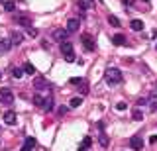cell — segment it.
Returning <instances> with one entry per match:
<instances>
[{
  "label": "cell",
  "instance_id": "obj_35",
  "mask_svg": "<svg viewBox=\"0 0 157 151\" xmlns=\"http://www.w3.org/2000/svg\"><path fill=\"white\" fill-rule=\"evenodd\" d=\"M88 2H94V0H88Z\"/></svg>",
  "mask_w": 157,
  "mask_h": 151
},
{
  "label": "cell",
  "instance_id": "obj_36",
  "mask_svg": "<svg viewBox=\"0 0 157 151\" xmlns=\"http://www.w3.org/2000/svg\"><path fill=\"white\" fill-rule=\"evenodd\" d=\"M144 2H149V0H144Z\"/></svg>",
  "mask_w": 157,
  "mask_h": 151
},
{
  "label": "cell",
  "instance_id": "obj_7",
  "mask_svg": "<svg viewBox=\"0 0 157 151\" xmlns=\"http://www.w3.org/2000/svg\"><path fill=\"white\" fill-rule=\"evenodd\" d=\"M0 102L2 104H14V94L8 89H2L0 90Z\"/></svg>",
  "mask_w": 157,
  "mask_h": 151
},
{
  "label": "cell",
  "instance_id": "obj_33",
  "mask_svg": "<svg viewBox=\"0 0 157 151\" xmlns=\"http://www.w3.org/2000/svg\"><path fill=\"white\" fill-rule=\"evenodd\" d=\"M20 151H32V149H28V147H22V149H20Z\"/></svg>",
  "mask_w": 157,
  "mask_h": 151
},
{
  "label": "cell",
  "instance_id": "obj_31",
  "mask_svg": "<svg viewBox=\"0 0 157 151\" xmlns=\"http://www.w3.org/2000/svg\"><path fill=\"white\" fill-rule=\"evenodd\" d=\"M149 143H157V135H151V138H149Z\"/></svg>",
  "mask_w": 157,
  "mask_h": 151
},
{
  "label": "cell",
  "instance_id": "obj_18",
  "mask_svg": "<svg viewBox=\"0 0 157 151\" xmlns=\"http://www.w3.org/2000/svg\"><path fill=\"white\" fill-rule=\"evenodd\" d=\"M10 47H12V43H10V40H4V41H0V51L2 53H6Z\"/></svg>",
  "mask_w": 157,
  "mask_h": 151
},
{
  "label": "cell",
  "instance_id": "obj_10",
  "mask_svg": "<svg viewBox=\"0 0 157 151\" xmlns=\"http://www.w3.org/2000/svg\"><path fill=\"white\" fill-rule=\"evenodd\" d=\"M22 41H24V36L20 32H12V33H10V43H12V45H20Z\"/></svg>",
  "mask_w": 157,
  "mask_h": 151
},
{
  "label": "cell",
  "instance_id": "obj_23",
  "mask_svg": "<svg viewBox=\"0 0 157 151\" xmlns=\"http://www.w3.org/2000/svg\"><path fill=\"white\" fill-rule=\"evenodd\" d=\"M12 77H14V79H22V77H24V69H18V67H16V69L12 71Z\"/></svg>",
  "mask_w": 157,
  "mask_h": 151
},
{
  "label": "cell",
  "instance_id": "obj_6",
  "mask_svg": "<svg viewBox=\"0 0 157 151\" xmlns=\"http://www.w3.org/2000/svg\"><path fill=\"white\" fill-rule=\"evenodd\" d=\"M81 41H82V45H85V49L86 51H94V40H92V36L90 33H85V36L81 37Z\"/></svg>",
  "mask_w": 157,
  "mask_h": 151
},
{
  "label": "cell",
  "instance_id": "obj_25",
  "mask_svg": "<svg viewBox=\"0 0 157 151\" xmlns=\"http://www.w3.org/2000/svg\"><path fill=\"white\" fill-rule=\"evenodd\" d=\"M90 143H92V139L90 138H85V139H82V143H81V149H88V147H90Z\"/></svg>",
  "mask_w": 157,
  "mask_h": 151
},
{
  "label": "cell",
  "instance_id": "obj_22",
  "mask_svg": "<svg viewBox=\"0 0 157 151\" xmlns=\"http://www.w3.org/2000/svg\"><path fill=\"white\" fill-rule=\"evenodd\" d=\"M24 147H28V149L36 147V139H33V138H26V143H24Z\"/></svg>",
  "mask_w": 157,
  "mask_h": 151
},
{
  "label": "cell",
  "instance_id": "obj_13",
  "mask_svg": "<svg viewBox=\"0 0 157 151\" xmlns=\"http://www.w3.org/2000/svg\"><path fill=\"white\" fill-rule=\"evenodd\" d=\"M144 26H145V24L141 22V20H132V22H130V28H132L134 32H141V30H144Z\"/></svg>",
  "mask_w": 157,
  "mask_h": 151
},
{
  "label": "cell",
  "instance_id": "obj_19",
  "mask_svg": "<svg viewBox=\"0 0 157 151\" xmlns=\"http://www.w3.org/2000/svg\"><path fill=\"white\" fill-rule=\"evenodd\" d=\"M132 118H134L136 122H141V120H144V112H141V110H134V114H132Z\"/></svg>",
  "mask_w": 157,
  "mask_h": 151
},
{
  "label": "cell",
  "instance_id": "obj_16",
  "mask_svg": "<svg viewBox=\"0 0 157 151\" xmlns=\"http://www.w3.org/2000/svg\"><path fill=\"white\" fill-rule=\"evenodd\" d=\"M81 104H82V98H81V96H75V98H71V102H69V106H71V108H78Z\"/></svg>",
  "mask_w": 157,
  "mask_h": 151
},
{
  "label": "cell",
  "instance_id": "obj_21",
  "mask_svg": "<svg viewBox=\"0 0 157 151\" xmlns=\"http://www.w3.org/2000/svg\"><path fill=\"white\" fill-rule=\"evenodd\" d=\"M4 10H6V12H14V10H16V4L8 0V2H4Z\"/></svg>",
  "mask_w": 157,
  "mask_h": 151
},
{
  "label": "cell",
  "instance_id": "obj_29",
  "mask_svg": "<svg viewBox=\"0 0 157 151\" xmlns=\"http://www.w3.org/2000/svg\"><path fill=\"white\" fill-rule=\"evenodd\" d=\"M69 82H71V85H81L82 79H77V77H75V79H69Z\"/></svg>",
  "mask_w": 157,
  "mask_h": 151
},
{
  "label": "cell",
  "instance_id": "obj_28",
  "mask_svg": "<svg viewBox=\"0 0 157 151\" xmlns=\"http://www.w3.org/2000/svg\"><path fill=\"white\" fill-rule=\"evenodd\" d=\"M28 33H29L32 37H36V36H37V30H36V28H28Z\"/></svg>",
  "mask_w": 157,
  "mask_h": 151
},
{
  "label": "cell",
  "instance_id": "obj_5",
  "mask_svg": "<svg viewBox=\"0 0 157 151\" xmlns=\"http://www.w3.org/2000/svg\"><path fill=\"white\" fill-rule=\"evenodd\" d=\"M51 37L55 41H59V43H63L69 37V33H67V30L65 28H59V30H53V33H51Z\"/></svg>",
  "mask_w": 157,
  "mask_h": 151
},
{
  "label": "cell",
  "instance_id": "obj_20",
  "mask_svg": "<svg viewBox=\"0 0 157 151\" xmlns=\"http://www.w3.org/2000/svg\"><path fill=\"white\" fill-rule=\"evenodd\" d=\"M108 24L114 26V28H120V20H118L116 16H108Z\"/></svg>",
  "mask_w": 157,
  "mask_h": 151
},
{
  "label": "cell",
  "instance_id": "obj_3",
  "mask_svg": "<svg viewBox=\"0 0 157 151\" xmlns=\"http://www.w3.org/2000/svg\"><path fill=\"white\" fill-rule=\"evenodd\" d=\"M130 147L136 149V151H141L144 149V138H141V135H132L130 138Z\"/></svg>",
  "mask_w": 157,
  "mask_h": 151
},
{
  "label": "cell",
  "instance_id": "obj_1",
  "mask_svg": "<svg viewBox=\"0 0 157 151\" xmlns=\"http://www.w3.org/2000/svg\"><path fill=\"white\" fill-rule=\"evenodd\" d=\"M104 79H106V82L110 86L120 85V82H122V71L116 69V67H108V69L104 71Z\"/></svg>",
  "mask_w": 157,
  "mask_h": 151
},
{
  "label": "cell",
  "instance_id": "obj_15",
  "mask_svg": "<svg viewBox=\"0 0 157 151\" xmlns=\"http://www.w3.org/2000/svg\"><path fill=\"white\" fill-rule=\"evenodd\" d=\"M98 143H100L102 147H108V143H110V138H108L106 134H100V135H98Z\"/></svg>",
  "mask_w": 157,
  "mask_h": 151
},
{
  "label": "cell",
  "instance_id": "obj_9",
  "mask_svg": "<svg viewBox=\"0 0 157 151\" xmlns=\"http://www.w3.org/2000/svg\"><path fill=\"white\" fill-rule=\"evenodd\" d=\"M33 86H36L37 90H41V89H47V86L51 89V85H49V82H47L45 79H43V77H36V79H33Z\"/></svg>",
  "mask_w": 157,
  "mask_h": 151
},
{
  "label": "cell",
  "instance_id": "obj_4",
  "mask_svg": "<svg viewBox=\"0 0 157 151\" xmlns=\"http://www.w3.org/2000/svg\"><path fill=\"white\" fill-rule=\"evenodd\" d=\"M16 24H20L22 28H32V16H29V14H18Z\"/></svg>",
  "mask_w": 157,
  "mask_h": 151
},
{
  "label": "cell",
  "instance_id": "obj_12",
  "mask_svg": "<svg viewBox=\"0 0 157 151\" xmlns=\"http://www.w3.org/2000/svg\"><path fill=\"white\" fill-rule=\"evenodd\" d=\"M4 122H6L8 126H14V124H16V112L8 110L6 114H4Z\"/></svg>",
  "mask_w": 157,
  "mask_h": 151
},
{
  "label": "cell",
  "instance_id": "obj_24",
  "mask_svg": "<svg viewBox=\"0 0 157 151\" xmlns=\"http://www.w3.org/2000/svg\"><path fill=\"white\" fill-rule=\"evenodd\" d=\"M33 104H36L37 108H41V104H43V96H39V94H36V96H33Z\"/></svg>",
  "mask_w": 157,
  "mask_h": 151
},
{
  "label": "cell",
  "instance_id": "obj_30",
  "mask_svg": "<svg viewBox=\"0 0 157 151\" xmlns=\"http://www.w3.org/2000/svg\"><path fill=\"white\" fill-rule=\"evenodd\" d=\"M67 110H69L67 106H61V108H59V114H61V116H63V114H67Z\"/></svg>",
  "mask_w": 157,
  "mask_h": 151
},
{
  "label": "cell",
  "instance_id": "obj_27",
  "mask_svg": "<svg viewBox=\"0 0 157 151\" xmlns=\"http://www.w3.org/2000/svg\"><path fill=\"white\" fill-rule=\"evenodd\" d=\"M126 108H128L126 102H118V104H116V110H120V112H122V110H126Z\"/></svg>",
  "mask_w": 157,
  "mask_h": 151
},
{
  "label": "cell",
  "instance_id": "obj_17",
  "mask_svg": "<svg viewBox=\"0 0 157 151\" xmlns=\"http://www.w3.org/2000/svg\"><path fill=\"white\" fill-rule=\"evenodd\" d=\"M36 67L32 65V63H26V65H24V73H28V75H36Z\"/></svg>",
  "mask_w": 157,
  "mask_h": 151
},
{
  "label": "cell",
  "instance_id": "obj_8",
  "mask_svg": "<svg viewBox=\"0 0 157 151\" xmlns=\"http://www.w3.org/2000/svg\"><path fill=\"white\" fill-rule=\"evenodd\" d=\"M78 28H81V22L77 18H71L67 22V33H75V32H78Z\"/></svg>",
  "mask_w": 157,
  "mask_h": 151
},
{
  "label": "cell",
  "instance_id": "obj_11",
  "mask_svg": "<svg viewBox=\"0 0 157 151\" xmlns=\"http://www.w3.org/2000/svg\"><path fill=\"white\" fill-rule=\"evenodd\" d=\"M53 106H55V102H53V96L49 94V96H45L43 98V104H41V108L45 110V112H49V110H53Z\"/></svg>",
  "mask_w": 157,
  "mask_h": 151
},
{
  "label": "cell",
  "instance_id": "obj_32",
  "mask_svg": "<svg viewBox=\"0 0 157 151\" xmlns=\"http://www.w3.org/2000/svg\"><path fill=\"white\" fill-rule=\"evenodd\" d=\"M124 4H126V6H132V4H134V0H124Z\"/></svg>",
  "mask_w": 157,
  "mask_h": 151
},
{
  "label": "cell",
  "instance_id": "obj_2",
  "mask_svg": "<svg viewBox=\"0 0 157 151\" xmlns=\"http://www.w3.org/2000/svg\"><path fill=\"white\" fill-rule=\"evenodd\" d=\"M61 53H63V57H65V61L67 63H75V51H73V45H71V41H63L61 43Z\"/></svg>",
  "mask_w": 157,
  "mask_h": 151
},
{
  "label": "cell",
  "instance_id": "obj_26",
  "mask_svg": "<svg viewBox=\"0 0 157 151\" xmlns=\"http://www.w3.org/2000/svg\"><path fill=\"white\" fill-rule=\"evenodd\" d=\"M77 6H78V10H82V12L88 10V4H86V2H82V0H78V2H77Z\"/></svg>",
  "mask_w": 157,
  "mask_h": 151
},
{
  "label": "cell",
  "instance_id": "obj_34",
  "mask_svg": "<svg viewBox=\"0 0 157 151\" xmlns=\"http://www.w3.org/2000/svg\"><path fill=\"white\" fill-rule=\"evenodd\" d=\"M78 151H86V149H78Z\"/></svg>",
  "mask_w": 157,
  "mask_h": 151
},
{
  "label": "cell",
  "instance_id": "obj_37",
  "mask_svg": "<svg viewBox=\"0 0 157 151\" xmlns=\"http://www.w3.org/2000/svg\"><path fill=\"white\" fill-rule=\"evenodd\" d=\"M0 2H2V0H0Z\"/></svg>",
  "mask_w": 157,
  "mask_h": 151
},
{
  "label": "cell",
  "instance_id": "obj_14",
  "mask_svg": "<svg viewBox=\"0 0 157 151\" xmlns=\"http://www.w3.org/2000/svg\"><path fill=\"white\" fill-rule=\"evenodd\" d=\"M112 43H114V45H126V37L122 36V33H116V36L112 37Z\"/></svg>",
  "mask_w": 157,
  "mask_h": 151
}]
</instances>
